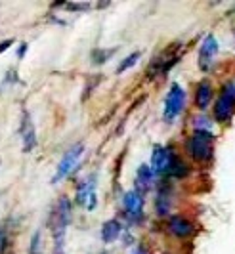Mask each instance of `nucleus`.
Returning a JSON list of instances; mask_svg holds the SVG:
<instances>
[{
    "mask_svg": "<svg viewBox=\"0 0 235 254\" xmlns=\"http://www.w3.org/2000/svg\"><path fill=\"white\" fill-rule=\"evenodd\" d=\"M210 100H212V86H210V82L203 80V82L197 86V92H195L197 107H199L201 111H205V109L209 107Z\"/></svg>",
    "mask_w": 235,
    "mask_h": 254,
    "instance_id": "nucleus-13",
    "label": "nucleus"
},
{
    "mask_svg": "<svg viewBox=\"0 0 235 254\" xmlns=\"http://www.w3.org/2000/svg\"><path fill=\"white\" fill-rule=\"evenodd\" d=\"M2 247H4V233L0 231V249H2Z\"/></svg>",
    "mask_w": 235,
    "mask_h": 254,
    "instance_id": "nucleus-23",
    "label": "nucleus"
},
{
    "mask_svg": "<svg viewBox=\"0 0 235 254\" xmlns=\"http://www.w3.org/2000/svg\"><path fill=\"white\" fill-rule=\"evenodd\" d=\"M170 176H174V178H185L187 174H189V166L183 163L182 159H174V163H172V168H170L169 172Z\"/></svg>",
    "mask_w": 235,
    "mask_h": 254,
    "instance_id": "nucleus-15",
    "label": "nucleus"
},
{
    "mask_svg": "<svg viewBox=\"0 0 235 254\" xmlns=\"http://www.w3.org/2000/svg\"><path fill=\"white\" fill-rule=\"evenodd\" d=\"M120 235V222L118 220H107L102 226V239L104 243H115Z\"/></svg>",
    "mask_w": 235,
    "mask_h": 254,
    "instance_id": "nucleus-14",
    "label": "nucleus"
},
{
    "mask_svg": "<svg viewBox=\"0 0 235 254\" xmlns=\"http://www.w3.org/2000/svg\"><path fill=\"white\" fill-rule=\"evenodd\" d=\"M12 42H13V40H8V42H2V44H0V52H4V50H6V46H10Z\"/></svg>",
    "mask_w": 235,
    "mask_h": 254,
    "instance_id": "nucleus-22",
    "label": "nucleus"
},
{
    "mask_svg": "<svg viewBox=\"0 0 235 254\" xmlns=\"http://www.w3.org/2000/svg\"><path fill=\"white\" fill-rule=\"evenodd\" d=\"M183 103H185V92L180 84H172L167 94V100H165V111H163V117L167 123H172L176 121V117L182 113Z\"/></svg>",
    "mask_w": 235,
    "mask_h": 254,
    "instance_id": "nucleus-3",
    "label": "nucleus"
},
{
    "mask_svg": "<svg viewBox=\"0 0 235 254\" xmlns=\"http://www.w3.org/2000/svg\"><path fill=\"white\" fill-rule=\"evenodd\" d=\"M155 210H157V214H159V216H169V210H170L169 195L159 193V197H157V201H155Z\"/></svg>",
    "mask_w": 235,
    "mask_h": 254,
    "instance_id": "nucleus-16",
    "label": "nucleus"
},
{
    "mask_svg": "<svg viewBox=\"0 0 235 254\" xmlns=\"http://www.w3.org/2000/svg\"><path fill=\"white\" fill-rule=\"evenodd\" d=\"M29 254H40V231H37L31 239V247H29Z\"/></svg>",
    "mask_w": 235,
    "mask_h": 254,
    "instance_id": "nucleus-18",
    "label": "nucleus"
},
{
    "mask_svg": "<svg viewBox=\"0 0 235 254\" xmlns=\"http://www.w3.org/2000/svg\"><path fill=\"white\" fill-rule=\"evenodd\" d=\"M140 60V52H132L128 58H124L122 62H120V65L117 67V73L120 75V73H124L128 67H132V65H136V62Z\"/></svg>",
    "mask_w": 235,
    "mask_h": 254,
    "instance_id": "nucleus-17",
    "label": "nucleus"
},
{
    "mask_svg": "<svg viewBox=\"0 0 235 254\" xmlns=\"http://www.w3.org/2000/svg\"><path fill=\"white\" fill-rule=\"evenodd\" d=\"M82 153H84V145H82V143H75V145L61 157L59 165H58V168H56V174H54V178H52V184L61 182L65 176H69V174L75 170V166H77V163L80 161Z\"/></svg>",
    "mask_w": 235,
    "mask_h": 254,
    "instance_id": "nucleus-4",
    "label": "nucleus"
},
{
    "mask_svg": "<svg viewBox=\"0 0 235 254\" xmlns=\"http://www.w3.org/2000/svg\"><path fill=\"white\" fill-rule=\"evenodd\" d=\"M124 208L126 212L134 218L142 216V210H144V199L138 191H128L124 193Z\"/></svg>",
    "mask_w": 235,
    "mask_h": 254,
    "instance_id": "nucleus-11",
    "label": "nucleus"
},
{
    "mask_svg": "<svg viewBox=\"0 0 235 254\" xmlns=\"http://www.w3.org/2000/svg\"><path fill=\"white\" fill-rule=\"evenodd\" d=\"M169 229L172 235L183 239V237H189L193 233V224L189 220H185L183 216H172L169 220Z\"/></svg>",
    "mask_w": 235,
    "mask_h": 254,
    "instance_id": "nucleus-9",
    "label": "nucleus"
},
{
    "mask_svg": "<svg viewBox=\"0 0 235 254\" xmlns=\"http://www.w3.org/2000/svg\"><path fill=\"white\" fill-rule=\"evenodd\" d=\"M71 218V204L67 197H59V201L54 208L52 216H50V229H52V237L56 243V253L63 254V243H65V228Z\"/></svg>",
    "mask_w": 235,
    "mask_h": 254,
    "instance_id": "nucleus-1",
    "label": "nucleus"
},
{
    "mask_svg": "<svg viewBox=\"0 0 235 254\" xmlns=\"http://www.w3.org/2000/svg\"><path fill=\"white\" fill-rule=\"evenodd\" d=\"M174 159L176 157H174V153L170 151L169 147L157 145L155 149H153V155H151V170H153V174H157V176L169 174Z\"/></svg>",
    "mask_w": 235,
    "mask_h": 254,
    "instance_id": "nucleus-6",
    "label": "nucleus"
},
{
    "mask_svg": "<svg viewBox=\"0 0 235 254\" xmlns=\"http://www.w3.org/2000/svg\"><path fill=\"white\" fill-rule=\"evenodd\" d=\"M115 54V50H107V52H94V64H105L107 58Z\"/></svg>",
    "mask_w": 235,
    "mask_h": 254,
    "instance_id": "nucleus-19",
    "label": "nucleus"
},
{
    "mask_svg": "<svg viewBox=\"0 0 235 254\" xmlns=\"http://www.w3.org/2000/svg\"><path fill=\"white\" fill-rule=\"evenodd\" d=\"M153 170H151V166L147 165H142L138 168V174H136V188H138V193L142 195L145 191L151 188V182H153Z\"/></svg>",
    "mask_w": 235,
    "mask_h": 254,
    "instance_id": "nucleus-12",
    "label": "nucleus"
},
{
    "mask_svg": "<svg viewBox=\"0 0 235 254\" xmlns=\"http://www.w3.org/2000/svg\"><path fill=\"white\" fill-rule=\"evenodd\" d=\"M21 138H23V151L29 153L35 145H37V134H35V127L31 123L29 113H23V123H21Z\"/></svg>",
    "mask_w": 235,
    "mask_h": 254,
    "instance_id": "nucleus-10",
    "label": "nucleus"
},
{
    "mask_svg": "<svg viewBox=\"0 0 235 254\" xmlns=\"http://www.w3.org/2000/svg\"><path fill=\"white\" fill-rule=\"evenodd\" d=\"M134 254H147V253H145V251H142V249H140V251H136V253H134Z\"/></svg>",
    "mask_w": 235,
    "mask_h": 254,
    "instance_id": "nucleus-24",
    "label": "nucleus"
},
{
    "mask_svg": "<svg viewBox=\"0 0 235 254\" xmlns=\"http://www.w3.org/2000/svg\"><path fill=\"white\" fill-rule=\"evenodd\" d=\"M25 52H27V44H21V48H19V52H17V56H19V58H23V56H25Z\"/></svg>",
    "mask_w": 235,
    "mask_h": 254,
    "instance_id": "nucleus-21",
    "label": "nucleus"
},
{
    "mask_svg": "<svg viewBox=\"0 0 235 254\" xmlns=\"http://www.w3.org/2000/svg\"><path fill=\"white\" fill-rule=\"evenodd\" d=\"M187 149L195 161H209L212 157V134L209 130H195L189 138Z\"/></svg>",
    "mask_w": 235,
    "mask_h": 254,
    "instance_id": "nucleus-2",
    "label": "nucleus"
},
{
    "mask_svg": "<svg viewBox=\"0 0 235 254\" xmlns=\"http://www.w3.org/2000/svg\"><path fill=\"white\" fill-rule=\"evenodd\" d=\"M234 107H235V84L234 82H228L224 86L216 105H214V117H216V121L218 123L230 121V117L234 113Z\"/></svg>",
    "mask_w": 235,
    "mask_h": 254,
    "instance_id": "nucleus-5",
    "label": "nucleus"
},
{
    "mask_svg": "<svg viewBox=\"0 0 235 254\" xmlns=\"http://www.w3.org/2000/svg\"><path fill=\"white\" fill-rule=\"evenodd\" d=\"M67 10H88L90 4H65Z\"/></svg>",
    "mask_w": 235,
    "mask_h": 254,
    "instance_id": "nucleus-20",
    "label": "nucleus"
},
{
    "mask_svg": "<svg viewBox=\"0 0 235 254\" xmlns=\"http://www.w3.org/2000/svg\"><path fill=\"white\" fill-rule=\"evenodd\" d=\"M216 52H218V40L214 38V35H207L201 44V50H199V67L203 71L210 69L212 58L216 56Z\"/></svg>",
    "mask_w": 235,
    "mask_h": 254,
    "instance_id": "nucleus-7",
    "label": "nucleus"
},
{
    "mask_svg": "<svg viewBox=\"0 0 235 254\" xmlns=\"http://www.w3.org/2000/svg\"><path fill=\"white\" fill-rule=\"evenodd\" d=\"M94 182H96V176H90L88 180L80 182L77 190V203L84 204L88 208H94L96 206V191H94Z\"/></svg>",
    "mask_w": 235,
    "mask_h": 254,
    "instance_id": "nucleus-8",
    "label": "nucleus"
}]
</instances>
